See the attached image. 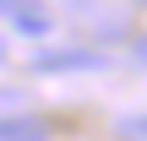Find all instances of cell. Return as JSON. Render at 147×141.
I'll return each instance as SVG.
<instances>
[{"instance_id":"obj_3","label":"cell","mask_w":147,"mask_h":141,"mask_svg":"<svg viewBox=\"0 0 147 141\" xmlns=\"http://www.w3.org/2000/svg\"><path fill=\"white\" fill-rule=\"evenodd\" d=\"M0 141H49V125L38 114H5L0 120Z\"/></svg>"},{"instance_id":"obj_1","label":"cell","mask_w":147,"mask_h":141,"mask_svg":"<svg viewBox=\"0 0 147 141\" xmlns=\"http://www.w3.org/2000/svg\"><path fill=\"white\" fill-rule=\"evenodd\" d=\"M38 76H76V71H109V54L93 43H65V49H38L33 54Z\"/></svg>"},{"instance_id":"obj_6","label":"cell","mask_w":147,"mask_h":141,"mask_svg":"<svg viewBox=\"0 0 147 141\" xmlns=\"http://www.w3.org/2000/svg\"><path fill=\"white\" fill-rule=\"evenodd\" d=\"M0 65H5V38H0Z\"/></svg>"},{"instance_id":"obj_5","label":"cell","mask_w":147,"mask_h":141,"mask_svg":"<svg viewBox=\"0 0 147 141\" xmlns=\"http://www.w3.org/2000/svg\"><path fill=\"white\" fill-rule=\"evenodd\" d=\"M131 60H136V65L147 71V33H142V38H131Z\"/></svg>"},{"instance_id":"obj_2","label":"cell","mask_w":147,"mask_h":141,"mask_svg":"<svg viewBox=\"0 0 147 141\" xmlns=\"http://www.w3.org/2000/svg\"><path fill=\"white\" fill-rule=\"evenodd\" d=\"M5 22H11V33H22V38H44V33L55 27L49 5H38V0H16V5L5 11Z\"/></svg>"},{"instance_id":"obj_7","label":"cell","mask_w":147,"mask_h":141,"mask_svg":"<svg viewBox=\"0 0 147 141\" xmlns=\"http://www.w3.org/2000/svg\"><path fill=\"white\" fill-rule=\"evenodd\" d=\"M131 5H147V0H131Z\"/></svg>"},{"instance_id":"obj_4","label":"cell","mask_w":147,"mask_h":141,"mask_svg":"<svg viewBox=\"0 0 147 141\" xmlns=\"http://www.w3.org/2000/svg\"><path fill=\"white\" fill-rule=\"evenodd\" d=\"M115 136L120 141H147V109L142 114H120V120H115Z\"/></svg>"}]
</instances>
